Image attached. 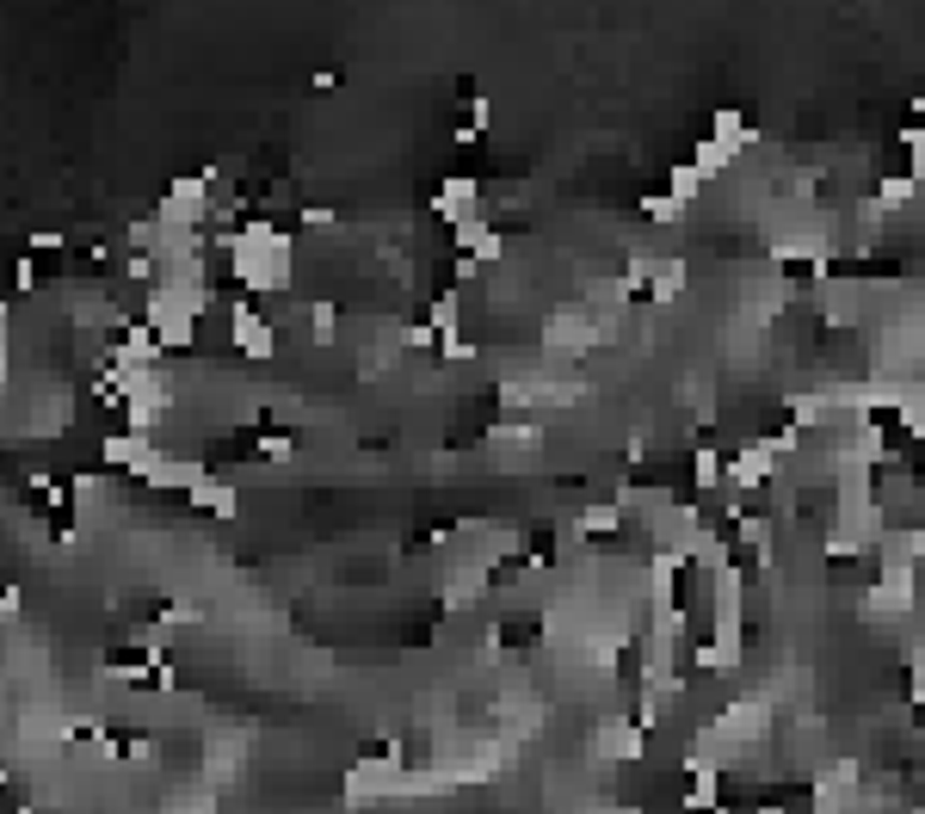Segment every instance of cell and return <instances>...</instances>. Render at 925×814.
<instances>
[{
    "label": "cell",
    "mask_w": 925,
    "mask_h": 814,
    "mask_svg": "<svg viewBox=\"0 0 925 814\" xmlns=\"http://www.w3.org/2000/svg\"><path fill=\"white\" fill-rule=\"evenodd\" d=\"M648 285H654V297H661V303H673V297L685 290V265H679V260L648 265Z\"/></svg>",
    "instance_id": "cell-7"
},
{
    "label": "cell",
    "mask_w": 925,
    "mask_h": 814,
    "mask_svg": "<svg viewBox=\"0 0 925 814\" xmlns=\"http://www.w3.org/2000/svg\"><path fill=\"white\" fill-rule=\"evenodd\" d=\"M105 463H136V469L149 475L161 456H154V444L142 433H117V438H105Z\"/></svg>",
    "instance_id": "cell-3"
},
{
    "label": "cell",
    "mask_w": 925,
    "mask_h": 814,
    "mask_svg": "<svg viewBox=\"0 0 925 814\" xmlns=\"http://www.w3.org/2000/svg\"><path fill=\"white\" fill-rule=\"evenodd\" d=\"M191 506H204V512H235V488H223V481H198V488H191Z\"/></svg>",
    "instance_id": "cell-9"
},
{
    "label": "cell",
    "mask_w": 925,
    "mask_h": 814,
    "mask_svg": "<svg viewBox=\"0 0 925 814\" xmlns=\"http://www.w3.org/2000/svg\"><path fill=\"white\" fill-rule=\"evenodd\" d=\"M772 463H777V444H772V438H759V444H747V451L728 463V475H735L740 488H759V481L772 475Z\"/></svg>",
    "instance_id": "cell-2"
},
{
    "label": "cell",
    "mask_w": 925,
    "mask_h": 814,
    "mask_svg": "<svg viewBox=\"0 0 925 814\" xmlns=\"http://www.w3.org/2000/svg\"><path fill=\"white\" fill-rule=\"evenodd\" d=\"M913 703H920V710H925V691H920V698H913Z\"/></svg>",
    "instance_id": "cell-15"
},
{
    "label": "cell",
    "mask_w": 925,
    "mask_h": 814,
    "mask_svg": "<svg viewBox=\"0 0 925 814\" xmlns=\"http://www.w3.org/2000/svg\"><path fill=\"white\" fill-rule=\"evenodd\" d=\"M907 154H913V179H925V130H901Z\"/></svg>",
    "instance_id": "cell-11"
},
{
    "label": "cell",
    "mask_w": 925,
    "mask_h": 814,
    "mask_svg": "<svg viewBox=\"0 0 925 814\" xmlns=\"http://www.w3.org/2000/svg\"><path fill=\"white\" fill-rule=\"evenodd\" d=\"M580 525H586V530H617V512H611V506H586Z\"/></svg>",
    "instance_id": "cell-12"
},
{
    "label": "cell",
    "mask_w": 925,
    "mask_h": 814,
    "mask_svg": "<svg viewBox=\"0 0 925 814\" xmlns=\"http://www.w3.org/2000/svg\"><path fill=\"white\" fill-rule=\"evenodd\" d=\"M716 765L710 759H691V796H685V809L691 814H703V809H716Z\"/></svg>",
    "instance_id": "cell-5"
},
{
    "label": "cell",
    "mask_w": 925,
    "mask_h": 814,
    "mask_svg": "<svg viewBox=\"0 0 925 814\" xmlns=\"http://www.w3.org/2000/svg\"><path fill=\"white\" fill-rule=\"evenodd\" d=\"M920 814H925V809H920Z\"/></svg>",
    "instance_id": "cell-17"
},
{
    "label": "cell",
    "mask_w": 925,
    "mask_h": 814,
    "mask_svg": "<svg viewBox=\"0 0 925 814\" xmlns=\"http://www.w3.org/2000/svg\"><path fill=\"white\" fill-rule=\"evenodd\" d=\"M876 198H883L888 210H895V204H907V198H913V173H888L883 186H876Z\"/></svg>",
    "instance_id": "cell-10"
},
{
    "label": "cell",
    "mask_w": 925,
    "mask_h": 814,
    "mask_svg": "<svg viewBox=\"0 0 925 814\" xmlns=\"http://www.w3.org/2000/svg\"><path fill=\"white\" fill-rule=\"evenodd\" d=\"M698 186H703V167H698V161H691V167H673V179H666V198L685 210L691 198H698Z\"/></svg>",
    "instance_id": "cell-8"
},
{
    "label": "cell",
    "mask_w": 925,
    "mask_h": 814,
    "mask_svg": "<svg viewBox=\"0 0 925 814\" xmlns=\"http://www.w3.org/2000/svg\"><path fill=\"white\" fill-rule=\"evenodd\" d=\"M599 753L604 759H642V728H629V722H611L599 735Z\"/></svg>",
    "instance_id": "cell-6"
},
{
    "label": "cell",
    "mask_w": 925,
    "mask_h": 814,
    "mask_svg": "<svg viewBox=\"0 0 925 814\" xmlns=\"http://www.w3.org/2000/svg\"><path fill=\"white\" fill-rule=\"evenodd\" d=\"M691 475H698V488H716V481H722V463H716L710 451H698V469H691Z\"/></svg>",
    "instance_id": "cell-13"
},
{
    "label": "cell",
    "mask_w": 925,
    "mask_h": 814,
    "mask_svg": "<svg viewBox=\"0 0 925 814\" xmlns=\"http://www.w3.org/2000/svg\"><path fill=\"white\" fill-rule=\"evenodd\" d=\"M759 814H777V809H759Z\"/></svg>",
    "instance_id": "cell-16"
},
{
    "label": "cell",
    "mask_w": 925,
    "mask_h": 814,
    "mask_svg": "<svg viewBox=\"0 0 925 814\" xmlns=\"http://www.w3.org/2000/svg\"><path fill=\"white\" fill-rule=\"evenodd\" d=\"M235 340H241L247 359H265V352H272V327H265L253 309H235Z\"/></svg>",
    "instance_id": "cell-4"
},
{
    "label": "cell",
    "mask_w": 925,
    "mask_h": 814,
    "mask_svg": "<svg viewBox=\"0 0 925 814\" xmlns=\"http://www.w3.org/2000/svg\"><path fill=\"white\" fill-rule=\"evenodd\" d=\"M648 216H654V223H679V204H673V198H648Z\"/></svg>",
    "instance_id": "cell-14"
},
{
    "label": "cell",
    "mask_w": 925,
    "mask_h": 814,
    "mask_svg": "<svg viewBox=\"0 0 925 814\" xmlns=\"http://www.w3.org/2000/svg\"><path fill=\"white\" fill-rule=\"evenodd\" d=\"M475 198H482V186H475L470 173H451V179H445V186H438V216H445V223H475V216H482V210H475Z\"/></svg>",
    "instance_id": "cell-1"
}]
</instances>
